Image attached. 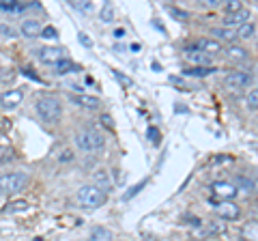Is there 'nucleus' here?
<instances>
[{
	"instance_id": "0eeeda50",
	"label": "nucleus",
	"mask_w": 258,
	"mask_h": 241,
	"mask_svg": "<svg viewBox=\"0 0 258 241\" xmlns=\"http://www.w3.org/2000/svg\"><path fill=\"white\" fill-rule=\"evenodd\" d=\"M211 194L217 200H235L239 190L232 181H215V183H211Z\"/></svg>"
},
{
	"instance_id": "a878e982",
	"label": "nucleus",
	"mask_w": 258,
	"mask_h": 241,
	"mask_svg": "<svg viewBox=\"0 0 258 241\" xmlns=\"http://www.w3.org/2000/svg\"><path fill=\"white\" fill-rule=\"evenodd\" d=\"M99 18H101L103 24H110L112 22V18H114V7H112V3H103Z\"/></svg>"
},
{
	"instance_id": "2eb2a0df",
	"label": "nucleus",
	"mask_w": 258,
	"mask_h": 241,
	"mask_svg": "<svg viewBox=\"0 0 258 241\" xmlns=\"http://www.w3.org/2000/svg\"><path fill=\"white\" fill-rule=\"evenodd\" d=\"M185 58L194 63V67H211V56L196 52V50H191V47H185Z\"/></svg>"
},
{
	"instance_id": "bb28decb",
	"label": "nucleus",
	"mask_w": 258,
	"mask_h": 241,
	"mask_svg": "<svg viewBox=\"0 0 258 241\" xmlns=\"http://www.w3.org/2000/svg\"><path fill=\"white\" fill-rule=\"evenodd\" d=\"M11 159H15V151L11 147H5V144H0V164L11 162Z\"/></svg>"
},
{
	"instance_id": "39448f33",
	"label": "nucleus",
	"mask_w": 258,
	"mask_h": 241,
	"mask_svg": "<svg viewBox=\"0 0 258 241\" xmlns=\"http://www.w3.org/2000/svg\"><path fill=\"white\" fill-rule=\"evenodd\" d=\"M254 76L247 74V71H230L228 76L224 78V88H228L230 93H241L252 84Z\"/></svg>"
},
{
	"instance_id": "c85d7f7f",
	"label": "nucleus",
	"mask_w": 258,
	"mask_h": 241,
	"mask_svg": "<svg viewBox=\"0 0 258 241\" xmlns=\"http://www.w3.org/2000/svg\"><path fill=\"white\" fill-rule=\"evenodd\" d=\"M245 103H247V108H249V110H258V88H254V91H249V93H247Z\"/></svg>"
},
{
	"instance_id": "412c9836",
	"label": "nucleus",
	"mask_w": 258,
	"mask_h": 241,
	"mask_svg": "<svg viewBox=\"0 0 258 241\" xmlns=\"http://www.w3.org/2000/svg\"><path fill=\"white\" fill-rule=\"evenodd\" d=\"M88 241H114V235H112V230L106 226H95L91 230V239Z\"/></svg>"
},
{
	"instance_id": "b1692460",
	"label": "nucleus",
	"mask_w": 258,
	"mask_h": 241,
	"mask_svg": "<svg viewBox=\"0 0 258 241\" xmlns=\"http://www.w3.org/2000/svg\"><path fill=\"white\" fill-rule=\"evenodd\" d=\"M30 205L26 203V200H13V203H7L3 211L5 213H24V211H28Z\"/></svg>"
},
{
	"instance_id": "7c9ffc66",
	"label": "nucleus",
	"mask_w": 258,
	"mask_h": 241,
	"mask_svg": "<svg viewBox=\"0 0 258 241\" xmlns=\"http://www.w3.org/2000/svg\"><path fill=\"white\" fill-rule=\"evenodd\" d=\"M74 151H71V149H62L60 151V153H58V162L60 164H69V162H74Z\"/></svg>"
},
{
	"instance_id": "4468645a",
	"label": "nucleus",
	"mask_w": 258,
	"mask_h": 241,
	"mask_svg": "<svg viewBox=\"0 0 258 241\" xmlns=\"http://www.w3.org/2000/svg\"><path fill=\"white\" fill-rule=\"evenodd\" d=\"M220 232H224V226L220 222H209V224H205V226H198L196 230H194V235L200 237V239H209V237L220 235Z\"/></svg>"
},
{
	"instance_id": "7ed1b4c3",
	"label": "nucleus",
	"mask_w": 258,
	"mask_h": 241,
	"mask_svg": "<svg viewBox=\"0 0 258 241\" xmlns=\"http://www.w3.org/2000/svg\"><path fill=\"white\" fill-rule=\"evenodd\" d=\"M28 181H30V176L26 172H20V170L0 174V196L18 194V192H22L28 186Z\"/></svg>"
},
{
	"instance_id": "1a4fd4ad",
	"label": "nucleus",
	"mask_w": 258,
	"mask_h": 241,
	"mask_svg": "<svg viewBox=\"0 0 258 241\" xmlns=\"http://www.w3.org/2000/svg\"><path fill=\"white\" fill-rule=\"evenodd\" d=\"M187 47H191V50H196V52H203V54H207V56H215V54H222V52H224L222 41H217V39H211V37L200 39V41L191 43V45H187Z\"/></svg>"
},
{
	"instance_id": "c756f323",
	"label": "nucleus",
	"mask_w": 258,
	"mask_h": 241,
	"mask_svg": "<svg viewBox=\"0 0 258 241\" xmlns=\"http://www.w3.org/2000/svg\"><path fill=\"white\" fill-rule=\"evenodd\" d=\"M241 9H243V5H241L239 0H230V3H226V5H224L226 15H232V13H237V11H241Z\"/></svg>"
},
{
	"instance_id": "2f4dec72",
	"label": "nucleus",
	"mask_w": 258,
	"mask_h": 241,
	"mask_svg": "<svg viewBox=\"0 0 258 241\" xmlns=\"http://www.w3.org/2000/svg\"><path fill=\"white\" fill-rule=\"evenodd\" d=\"M15 78V71L9 67V69H7V67H3V69H0V82H11V80Z\"/></svg>"
},
{
	"instance_id": "9b49d317",
	"label": "nucleus",
	"mask_w": 258,
	"mask_h": 241,
	"mask_svg": "<svg viewBox=\"0 0 258 241\" xmlns=\"http://www.w3.org/2000/svg\"><path fill=\"white\" fill-rule=\"evenodd\" d=\"M71 103H76V106L84 108V110H97L101 106V101L93 97V95H84V93H78V95H71Z\"/></svg>"
},
{
	"instance_id": "f3484780",
	"label": "nucleus",
	"mask_w": 258,
	"mask_h": 241,
	"mask_svg": "<svg viewBox=\"0 0 258 241\" xmlns=\"http://www.w3.org/2000/svg\"><path fill=\"white\" fill-rule=\"evenodd\" d=\"M232 183L237 186L239 192H245V194H252V192H256V183H254V179H249V176H245V174H237Z\"/></svg>"
},
{
	"instance_id": "ddd939ff",
	"label": "nucleus",
	"mask_w": 258,
	"mask_h": 241,
	"mask_svg": "<svg viewBox=\"0 0 258 241\" xmlns=\"http://www.w3.org/2000/svg\"><path fill=\"white\" fill-rule=\"evenodd\" d=\"M20 33L26 37V39H37V37H41L43 26L37 20H24L22 26H20Z\"/></svg>"
},
{
	"instance_id": "473e14b6",
	"label": "nucleus",
	"mask_w": 258,
	"mask_h": 241,
	"mask_svg": "<svg viewBox=\"0 0 258 241\" xmlns=\"http://www.w3.org/2000/svg\"><path fill=\"white\" fill-rule=\"evenodd\" d=\"M41 37H43V39H50V41H54V39H58V30H56L54 26H43Z\"/></svg>"
},
{
	"instance_id": "f704fd0d",
	"label": "nucleus",
	"mask_w": 258,
	"mask_h": 241,
	"mask_svg": "<svg viewBox=\"0 0 258 241\" xmlns=\"http://www.w3.org/2000/svg\"><path fill=\"white\" fill-rule=\"evenodd\" d=\"M144 186H147V179H144V181H140V183H136V186H134V188H132V190H129V192H127V194L123 196V200H129V198H134V196H136V194H138V192H140V190H142Z\"/></svg>"
},
{
	"instance_id": "6ab92c4d",
	"label": "nucleus",
	"mask_w": 258,
	"mask_h": 241,
	"mask_svg": "<svg viewBox=\"0 0 258 241\" xmlns=\"http://www.w3.org/2000/svg\"><path fill=\"white\" fill-rule=\"evenodd\" d=\"M226 56H228L232 63H243V61H247L249 52L245 50V47H241V45H230L228 50H226Z\"/></svg>"
},
{
	"instance_id": "79ce46f5",
	"label": "nucleus",
	"mask_w": 258,
	"mask_h": 241,
	"mask_svg": "<svg viewBox=\"0 0 258 241\" xmlns=\"http://www.w3.org/2000/svg\"><path fill=\"white\" fill-rule=\"evenodd\" d=\"M114 35H116V37L120 39V37H123V35H125V30H123V28H118V30H116V33H114Z\"/></svg>"
},
{
	"instance_id": "cd10ccee",
	"label": "nucleus",
	"mask_w": 258,
	"mask_h": 241,
	"mask_svg": "<svg viewBox=\"0 0 258 241\" xmlns=\"http://www.w3.org/2000/svg\"><path fill=\"white\" fill-rule=\"evenodd\" d=\"M112 76H114V78H116L118 82L123 84L125 88H132V86H134V80H132V78H127V76L123 74V71H118V69H112Z\"/></svg>"
},
{
	"instance_id": "9d476101",
	"label": "nucleus",
	"mask_w": 258,
	"mask_h": 241,
	"mask_svg": "<svg viewBox=\"0 0 258 241\" xmlns=\"http://www.w3.org/2000/svg\"><path fill=\"white\" fill-rule=\"evenodd\" d=\"M24 99V91L22 88H9L0 95V108L3 110H15L18 106H22Z\"/></svg>"
},
{
	"instance_id": "393cba45",
	"label": "nucleus",
	"mask_w": 258,
	"mask_h": 241,
	"mask_svg": "<svg viewBox=\"0 0 258 241\" xmlns=\"http://www.w3.org/2000/svg\"><path fill=\"white\" fill-rule=\"evenodd\" d=\"M254 33H256V26H254L252 22H247L241 28H237V39H249Z\"/></svg>"
},
{
	"instance_id": "a19ab883",
	"label": "nucleus",
	"mask_w": 258,
	"mask_h": 241,
	"mask_svg": "<svg viewBox=\"0 0 258 241\" xmlns=\"http://www.w3.org/2000/svg\"><path fill=\"white\" fill-rule=\"evenodd\" d=\"M0 30H3V33H5L7 37H15V30H13L11 26H3V28H0Z\"/></svg>"
},
{
	"instance_id": "e433bc0d",
	"label": "nucleus",
	"mask_w": 258,
	"mask_h": 241,
	"mask_svg": "<svg viewBox=\"0 0 258 241\" xmlns=\"http://www.w3.org/2000/svg\"><path fill=\"white\" fill-rule=\"evenodd\" d=\"M168 11H170V13H172V15H174V18L179 20V22H187V18H189L187 11H179V9H176V7H168Z\"/></svg>"
},
{
	"instance_id": "ea45409f",
	"label": "nucleus",
	"mask_w": 258,
	"mask_h": 241,
	"mask_svg": "<svg viewBox=\"0 0 258 241\" xmlns=\"http://www.w3.org/2000/svg\"><path fill=\"white\" fill-rule=\"evenodd\" d=\"M78 37H80V41H82V45H86V47H91V39H88V35H86V33H80Z\"/></svg>"
},
{
	"instance_id": "4be33fe9",
	"label": "nucleus",
	"mask_w": 258,
	"mask_h": 241,
	"mask_svg": "<svg viewBox=\"0 0 258 241\" xmlns=\"http://www.w3.org/2000/svg\"><path fill=\"white\" fill-rule=\"evenodd\" d=\"M54 69L58 76H64V74H76V71H80V65H76V63L69 61V58H62Z\"/></svg>"
},
{
	"instance_id": "72a5a7b5",
	"label": "nucleus",
	"mask_w": 258,
	"mask_h": 241,
	"mask_svg": "<svg viewBox=\"0 0 258 241\" xmlns=\"http://www.w3.org/2000/svg\"><path fill=\"white\" fill-rule=\"evenodd\" d=\"M147 138H149L153 144H159V140H161V134H159L157 127H149V130H147Z\"/></svg>"
},
{
	"instance_id": "20e7f679",
	"label": "nucleus",
	"mask_w": 258,
	"mask_h": 241,
	"mask_svg": "<svg viewBox=\"0 0 258 241\" xmlns=\"http://www.w3.org/2000/svg\"><path fill=\"white\" fill-rule=\"evenodd\" d=\"M76 144H78V149H82L86 151V153H91V151H99L103 149V144H106V138L97 132V130H82V132H78L76 134Z\"/></svg>"
},
{
	"instance_id": "4c0bfd02",
	"label": "nucleus",
	"mask_w": 258,
	"mask_h": 241,
	"mask_svg": "<svg viewBox=\"0 0 258 241\" xmlns=\"http://www.w3.org/2000/svg\"><path fill=\"white\" fill-rule=\"evenodd\" d=\"M71 7H74V9H78V11H91V3H86V0H84V3H69Z\"/></svg>"
},
{
	"instance_id": "423d86ee",
	"label": "nucleus",
	"mask_w": 258,
	"mask_h": 241,
	"mask_svg": "<svg viewBox=\"0 0 258 241\" xmlns=\"http://www.w3.org/2000/svg\"><path fill=\"white\" fill-rule=\"evenodd\" d=\"M213 211H215L217 218H222V220H239L241 207L235 203V200H217Z\"/></svg>"
},
{
	"instance_id": "5701e85b",
	"label": "nucleus",
	"mask_w": 258,
	"mask_h": 241,
	"mask_svg": "<svg viewBox=\"0 0 258 241\" xmlns=\"http://www.w3.org/2000/svg\"><path fill=\"white\" fill-rule=\"evenodd\" d=\"M213 71H215V67H187V69H183V74L189 78H207V76H211Z\"/></svg>"
},
{
	"instance_id": "dca6fc26",
	"label": "nucleus",
	"mask_w": 258,
	"mask_h": 241,
	"mask_svg": "<svg viewBox=\"0 0 258 241\" xmlns=\"http://www.w3.org/2000/svg\"><path fill=\"white\" fill-rule=\"evenodd\" d=\"M93 186L101 188L103 192L110 190V188H112V176H110V172H108V170H103V168L95 170V174H93Z\"/></svg>"
},
{
	"instance_id": "f8f14e48",
	"label": "nucleus",
	"mask_w": 258,
	"mask_h": 241,
	"mask_svg": "<svg viewBox=\"0 0 258 241\" xmlns=\"http://www.w3.org/2000/svg\"><path fill=\"white\" fill-rule=\"evenodd\" d=\"M249 22V11L247 9H241L237 13H232V15H226V20H224V26L226 28H241L243 24Z\"/></svg>"
},
{
	"instance_id": "c9c22d12",
	"label": "nucleus",
	"mask_w": 258,
	"mask_h": 241,
	"mask_svg": "<svg viewBox=\"0 0 258 241\" xmlns=\"http://www.w3.org/2000/svg\"><path fill=\"white\" fill-rule=\"evenodd\" d=\"M99 123H101L103 127H106V130H114V118H112V116L108 114V112H103V114L99 116Z\"/></svg>"
},
{
	"instance_id": "a211bd4d",
	"label": "nucleus",
	"mask_w": 258,
	"mask_h": 241,
	"mask_svg": "<svg viewBox=\"0 0 258 241\" xmlns=\"http://www.w3.org/2000/svg\"><path fill=\"white\" fill-rule=\"evenodd\" d=\"M30 7H37V5H26V3H20V0H3V3H0V11L20 13L24 9H30Z\"/></svg>"
},
{
	"instance_id": "f03ea898",
	"label": "nucleus",
	"mask_w": 258,
	"mask_h": 241,
	"mask_svg": "<svg viewBox=\"0 0 258 241\" xmlns=\"http://www.w3.org/2000/svg\"><path fill=\"white\" fill-rule=\"evenodd\" d=\"M106 200H108V194L101 188L93 186V183L82 186L78 190V203L82 205L84 209H88V211H95V209L103 207V205H106Z\"/></svg>"
},
{
	"instance_id": "f257e3e1",
	"label": "nucleus",
	"mask_w": 258,
	"mask_h": 241,
	"mask_svg": "<svg viewBox=\"0 0 258 241\" xmlns=\"http://www.w3.org/2000/svg\"><path fill=\"white\" fill-rule=\"evenodd\" d=\"M35 110L39 118L43 120V123H58L60 116H62V103L60 99L56 97V95H39L37 101H35Z\"/></svg>"
},
{
	"instance_id": "58836bf2",
	"label": "nucleus",
	"mask_w": 258,
	"mask_h": 241,
	"mask_svg": "<svg viewBox=\"0 0 258 241\" xmlns=\"http://www.w3.org/2000/svg\"><path fill=\"white\" fill-rule=\"evenodd\" d=\"M22 74H24V76H28L30 80H35V82H41V78H39L30 67H24V69H22Z\"/></svg>"
},
{
	"instance_id": "aec40b11",
	"label": "nucleus",
	"mask_w": 258,
	"mask_h": 241,
	"mask_svg": "<svg viewBox=\"0 0 258 241\" xmlns=\"http://www.w3.org/2000/svg\"><path fill=\"white\" fill-rule=\"evenodd\" d=\"M211 35H213V39H224V41H235L237 39V30L235 28H226V26H217V28H213L211 30Z\"/></svg>"
},
{
	"instance_id": "6e6552de",
	"label": "nucleus",
	"mask_w": 258,
	"mask_h": 241,
	"mask_svg": "<svg viewBox=\"0 0 258 241\" xmlns=\"http://www.w3.org/2000/svg\"><path fill=\"white\" fill-rule=\"evenodd\" d=\"M64 52H62V47H56V45H45V47H39L37 50V58L41 61V63H45V65H58V63L64 58L62 56Z\"/></svg>"
}]
</instances>
